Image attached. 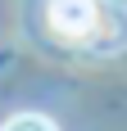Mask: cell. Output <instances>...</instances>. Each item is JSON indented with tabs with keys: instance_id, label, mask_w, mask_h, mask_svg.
Listing matches in <instances>:
<instances>
[{
	"instance_id": "1",
	"label": "cell",
	"mask_w": 127,
	"mask_h": 131,
	"mask_svg": "<svg viewBox=\"0 0 127 131\" xmlns=\"http://www.w3.org/2000/svg\"><path fill=\"white\" fill-rule=\"evenodd\" d=\"M104 0H50V23L59 27L63 41H77V45H86V41H100L104 32Z\"/></svg>"
},
{
	"instance_id": "2",
	"label": "cell",
	"mask_w": 127,
	"mask_h": 131,
	"mask_svg": "<svg viewBox=\"0 0 127 131\" xmlns=\"http://www.w3.org/2000/svg\"><path fill=\"white\" fill-rule=\"evenodd\" d=\"M0 131H59V127H55L46 113H14Z\"/></svg>"
}]
</instances>
